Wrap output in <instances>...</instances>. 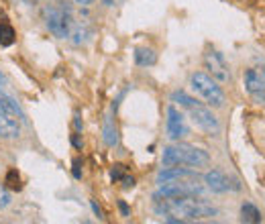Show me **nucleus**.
I'll return each instance as SVG.
<instances>
[{
  "instance_id": "obj_1",
  "label": "nucleus",
  "mask_w": 265,
  "mask_h": 224,
  "mask_svg": "<svg viewBox=\"0 0 265 224\" xmlns=\"http://www.w3.org/2000/svg\"><path fill=\"white\" fill-rule=\"evenodd\" d=\"M155 212L165 216L170 222H192L200 218H210L216 216V208L206 204L202 196L196 200V196H186V198H177V196H161L155 194Z\"/></svg>"
},
{
  "instance_id": "obj_2",
  "label": "nucleus",
  "mask_w": 265,
  "mask_h": 224,
  "mask_svg": "<svg viewBox=\"0 0 265 224\" xmlns=\"http://www.w3.org/2000/svg\"><path fill=\"white\" fill-rule=\"evenodd\" d=\"M157 184L161 196H177V198H186V196H200L204 194V186L200 184V175L192 171L190 167H165L157 175Z\"/></svg>"
},
{
  "instance_id": "obj_3",
  "label": "nucleus",
  "mask_w": 265,
  "mask_h": 224,
  "mask_svg": "<svg viewBox=\"0 0 265 224\" xmlns=\"http://www.w3.org/2000/svg\"><path fill=\"white\" fill-rule=\"evenodd\" d=\"M163 167H204L210 163V155L190 143H176L172 147L163 149V157H161Z\"/></svg>"
},
{
  "instance_id": "obj_4",
  "label": "nucleus",
  "mask_w": 265,
  "mask_h": 224,
  "mask_svg": "<svg viewBox=\"0 0 265 224\" xmlns=\"http://www.w3.org/2000/svg\"><path fill=\"white\" fill-rule=\"evenodd\" d=\"M190 84H192V90L198 92L204 100H206V104H210L214 108H222V106H225L227 96H225V92H222V88L218 86L216 80L212 76H208L204 72H196V74H192Z\"/></svg>"
},
{
  "instance_id": "obj_5",
  "label": "nucleus",
  "mask_w": 265,
  "mask_h": 224,
  "mask_svg": "<svg viewBox=\"0 0 265 224\" xmlns=\"http://www.w3.org/2000/svg\"><path fill=\"white\" fill-rule=\"evenodd\" d=\"M19 120H23V112L10 98L0 92V139H17L21 135Z\"/></svg>"
},
{
  "instance_id": "obj_6",
  "label": "nucleus",
  "mask_w": 265,
  "mask_h": 224,
  "mask_svg": "<svg viewBox=\"0 0 265 224\" xmlns=\"http://www.w3.org/2000/svg\"><path fill=\"white\" fill-rule=\"evenodd\" d=\"M45 23H47V29L59 39L69 37L74 29V19L69 15V10L61 4H49L45 8Z\"/></svg>"
},
{
  "instance_id": "obj_7",
  "label": "nucleus",
  "mask_w": 265,
  "mask_h": 224,
  "mask_svg": "<svg viewBox=\"0 0 265 224\" xmlns=\"http://www.w3.org/2000/svg\"><path fill=\"white\" fill-rule=\"evenodd\" d=\"M245 90L257 102H265V67H251L245 72Z\"/></svg>"
},
{
  "instance_id": "obj_8",
  "label": "nucleus",
  "mask_w": 265,
  "mask_h": 224,
  "mask_svg": "<svg viewBox=\"0 0 265 224\" xmlns=\"http://www.w3.org/2000/svg\"><path fill=\"white\" fill-rule=\"evenodd\" d=\"M190 110V116H192V122L196 124L198 129H202L204 133H210V135H216L220 131V122L218 118L212 114V110H208L206 106L202 104H196L188 108Z\"/></svg>"
},
{
  "instance_id": "obj_9",
  "label": "nucleus",
  "mask_w": 265,
  "mask_h": 224,
  "mask_svg": "<svg viewBox=\"0 0 265 224\" xmlns=\"http://www.w3.org/2000/svg\"><path fill=\"white\" fill-rule=\"evenodd\" d=\"M204 184L206 188L214 192V194H225L229 190H241V184L236 179H229V175H225L220 169H210L204 175Z\"/></svg>"
},
{
  "instance_id": "obj_10",
  "label": "nucleus",
  "mask_w": 265,
  "mask_h": 224,
  "mask_svg": "<svg viewBox=\"0 0 265 224\" xmlns=\"http://www.w3.org/2000/svg\"><path fill=\"white\" fill-rule=\"evenodd\" d=\"M165 127H167V137H170L172 141H179V139H184L188 135L186 118L174 104L167 108V124Z\"/></svg>"
},
{
  "instance_id": "obj_11",
  "label": "nucleus",
  "mask_w": 265,
  "mask_h": 224,
  "mask_svg": "<svg viewBox=\"0 0 265 224\" xmlns=\"http://www.w3.org/2000/svg\"><path fill=\"white\" fill-rule=\"evenodd\" d=\"M204 63H206V69H210L212 78H216V80H220V82H227V80H229V67H227L225 59H222V55H220L218 51L206 53Z\"/></svg>"
},
{
  "instance_id": "obj_12",
  "label": "nucleus",
  "mask_w": 265,
  "mask_h": 224,
  "mask_svg": "<svg viewBox=\"0 0 265 224\" xmlns=\"http://www.w3.org/2000/svg\"><path fill=\"white\" fill-rule=\"evenodd\" d=\"M157 61V55L151 47H137L135 49V63L141 65V67H147V65H153Z\"/></svg>"
},
{
  "instance_id": "obj_13",
  "label": "nucleus",
  "mask_w": 265,
  "mask_h": 224,
  "mask_svg": "<svg viewBox=\"0 0 265 224\" xmlns=\"http://www.w3.org/2000/svg\"><path fill=\"white\" fill-rule=\"evenodd\" d=\"M102 139L108 147H115L118 143V133H117V127H115V120L106 116L104 118V127H102Z\"/></svg>"
},
{
  "instance_id": "obj_14",
  "label": "nucleus",
  "mask_w": 265,
  "mask_h": 224,
  "mask_svg": "<svg viewBox=\"0 0 265 224\" xmlns=\"http://www.w3.org/2000/svg\"><path fill=\"white\" fill-rule=\"evenodd\" d=\"M241 220H243V222H253V224L261 222V212H259V208L253 206L251 202L243 204V206H241Z\"/></svg>"
},
{
  "instance_id": "obj_15",
  "label": "nucleus",
  "mask_w": 265,
  "mask_h": 224,
  "mask_svg": "<svg viewBox=\"0 0 265 224\" xmlns=\"http://www.w3.org/2000/svg\"><path fill=\"white\" fill-rule=\"evenodd\" d=\"M15 29L6 23V21H2L0 23V45L2 47H10L12 43H15Z\"/></svg>"
},
{
  "instance_id": "obj_16",
  "label": "nucleus",
  "mask_w": 265,
  "mask_h": 224,
  "mask_svg": "<svg viewBox=\"0 0 265 224\" xmlns=\"http://www.w3.org/2000/svg\"><path fill=\"white\" fill-rule=\"evenodd\" d=\"M172 100H174V102H177L179 106H184V108H192V106L200 104V102L196 100V98L188 96V94H186V92H182V90H179V92H174V94H172Z\"/></svg>"
},
{
  "instance_id": "obj_17",
  "label": "nucleus",
  "mask_w": 265,
  "mask_h": 224,
  "mask_svg": "<svg viewBox=\"0 0 265 224\" xmlns=\"http://www.w3.org/2000/svg\"><path fill=\"white\" fill-rule=\"evenodd\" d=\"M4 184L10 190H21V175H19V171L17 169H8V173L4 177Z\"/></svg>"
},
{
  "instance_id": "obj_18",
  "label": "nucleus",
  "mask_w": 265,
  "mask_h": 224,
  "mask_svg": "<svg viewBox=\"0 0 265 224\" xmlns=\"http://www.w3.org/2000/svg\"><path fill=\"white\" fill-rule=\"evenodd\" d=\"M8 204H10V194L2 184H0V208H6Z\"/></svg>"
},
{
  "instance_id": "obj_19",
  "label": "nucleus",
  "mask_w": 265,
  "mask_h": 224,
  "mask_svg": "<svg viewBox=\"0 0 265 224\" xmlns=\"http://www.w3.org/2000/svg\"><path fill=\"white\" fill-rule=\"evenodd\" d=\"M74 177H76V179H80V177H82V171H80V161H78V159L74 161Z\"/></svg>"
},
{
  "instance_id": "obj_20",
  "label": "nucleus",
  "mask_w": 265,
  "mask_h": 224,
  "mask_svg": "<svg viewBox=\"0 0 265 224\" xmlns=\"http://www.w3.org/2000/svg\"><path fill=\"white\" fill-rule=\"evenodd\" d=\"M118 208H120L122 216H129V208H127V204H124V202H118Z\"/></svg>"
},
{
  "instance_id": "obj_21",
  "label": "nucleus",
  "mask_w": 265,
  "mask_h": 224,
  "mask_svg": "<svg viewBox=\"0 0 265 224\" xmlns=\"http://www.w3.org/2000/svg\"><path fill=\"white\" fill-rule=\"evenodd\" d=\"M92 210H94V214L98 216V218H104V216H102V212H100V208H98V204H96V202H92Z\"/></svg>"
}]
</instances>
